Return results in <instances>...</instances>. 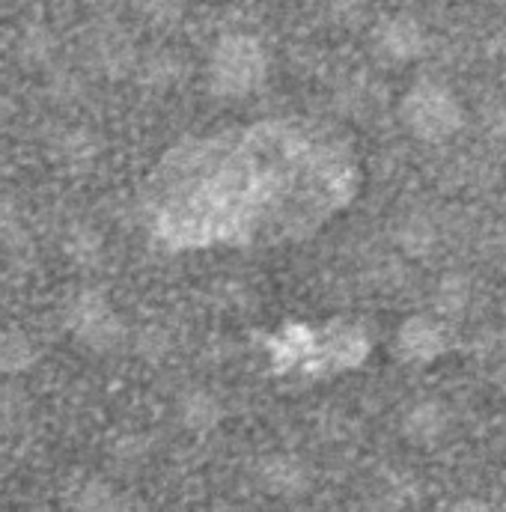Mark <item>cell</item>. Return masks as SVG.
Here are the masks:
<instances>
[{
  "label": "cell",
  "mask_w": 506,
  "mask_h": 512,
  "mask_svg": "<svg viewBox=\"0 0 506 512\" xmlns=\"http://www.w3.org/2000/svg\"><path fill=\"white\" fill-rule=\"evenodd\" d=\"M402 120L420 140L441 143L462 126V108L450 90L435 84H417L402 102Z\"/></svg>",
  "instance_id": "obj_1"
},
{
  "label": "cell",
  "mask_w": 506,
  "mask_h": 512,
  "mask_svg": "<svg viewBox=\"0 0 506 512\" xmlns=\"http://www.w3.org/2000/svg\"><path fill=\"white\" fill-rule=\"evenodd\" d=\"M265 72V57L259 51V42L251 36H227L218 45L215 54V87L227 96H245L262 81Z\"/></svg>",
  "instance_id": "obj_2"
},
{
  "label": "cell",
  "mask_w": 506,
  "mask_h": 512,
  "mask_svg": "<svg viewBox=\"0 0 506 512\" xmlns=\"http://www.w3.org/2000/svg\"><path fill=\"white\" fill-rule=\"evenodd\" d=\"M75 334L84 346L96 352H111L123 346L126 325L99 292H87L75 301Z\"/></svg>",
  "instance_id": "obj_3"
},
{
  "label": "cell",
  "mask_w": 506,
  "mask_h": 512,
  "mask_svg": "<svg viewBox=\"0 0 506 512\" xmlns=\"http://www.w3.org/2000/svg\"><path fill=\"white\" fill-rule=\"evenodd\" d=\"M256 483L271 498L298 501L313 489V468L295 453H271L256 465Z\"/></svg>",
  "instance_id": "obj_4"
},
{
  "label": "cell",
  "mask_w": 506,
  "mask_h": 512,
  "mask_svg": "<svg viewBox=\"0 0 506 512\" xmlns=\"http://www.w3.org/2000/svg\"><path fill=\"white\" fill-rule=\"evenodd\" d=\"M453 426V411L441 399H426L417 402L405 417H402V435L417 444V447H432L438 444Z\"/></svg>",
  "instance_id": "obj_5"
},
{
  "label": "cell",
  "mask_w": 506,
  "mask_h": 512,
  "mask_svg": "<svg viewBox=\"0 0 506 512\" xmlns=\"http://www.w3.org/2000/svg\"><path fill=\"white\" fill-rule=\"evenodd\" d=\"M379 48L390 60H417L426 51V30L408 12L390 15L381 24Z\"/></svg>",
  "instance_id": "obj_6"
},
{
  "label": "cell",
  "mask_w": 506,
  "mask_h": 512,
  "mask_svg": "<svg viewBox=\"0 0 506 512\" xmlns=\"http://www.w3.org/2000/svg\"><path fill=\"white\" fill-rule=\"evenodd\" d=\"M396 346H399L402 358H408V361H435L447 349V334L435 319L414 316L399 328Z\"/></svg>",
  "instance_id": "obj_7"
},
{
  "label": "cell",
  "mask_w": 506,
  "mask_h": 512,
  "mask_svg": "<svg viewBox=\"0 0 506 512\" xmlns=\"http://www.w3.org/2000/svg\"><path fill=\"white\" fill-rule=\"evenodd\" d=\"M176 417L188 432H212L224 420V405L212 390L194 387V390H185L179 396Z\"/></svg>",
  "instance_id": "obj_8"
},
{
  "label": "cell",
  "mask_w": 506,
  "mask_h": 512,
  "mask_svg": "<svg viewBox=\"0 0 506 512\" xmlns=\"http://www.w3.org/2000/svg\"><path fill=\"white\" fill-rule=\"evenodd\" d=\"M396 245L408 256H429L438 245V227L429 215L411 212L396 224Z\"/></svg>",
  "instance_id": "obj_9"
},
{
  "label": "cell",
  "mask_w": 506,
  "mask_h": 512,
  "mask_svg": "<svg viewBox=\"0 0 506 512\" xmlns=\"http://www.w3.org/2000/svg\"><path fill=\"white\" fill-rule=\"evenodd\" d=\"M96 63L105 69V75L111 78H123L128 75L137 60H134V48L120 30H108L96 39Z\"/></svg>",
  "instance_id": "obj_10"
},
{
  "label": "cell",
  "mask_w": 506,
  "mask_h": 512,
  "mask_svg": "<svg viewBox=\"0 0 506 512\" xmlns=\"http://www.w3.org/2000/svg\"><path fill=\"white\" fill-rule=\"evenodd\" d=\"M75 512H128V501L114 483L96 477L75 492Z\"/></svg>",
  "instance_id": "obj_11"
},
{
  "label": "cell",
  "mask_w": 506,
  "mask_h": 512,
  "mask_svg": "<svg viewBox=\"0 0 506 512\" xmlns=\"http://www.w3.org/2000/svg\"><path fill=\"white\" fill-rule=\"evenodd\" d=\"M468 304H471V283H468V277H462V274H447V277L438 283V292H435V307H438V313L447 316V319H459V316H465Z\"/></svg>",
  "instance_id": "obj_12"
},
{
  "label": "cell",
  "mask_w": 506,
  "mask_h": 512,
  "mask_svg": "<svg viewBox=\"0 0 506 512\" xmlns=\"http://www.w3.org/2000/svg\"><path fill=\"white\" fill-rule=\"evenodd\" d=\"M33 361H36V349L24 334H18V331L0 334V370L3 373H21Z\"/></svg>",
  "instance_id": "obj_13"
},
{
  "label": "cell",
  "mask_w": 506,
  "mask_h": 512,
  "mask_svg": "<svg viewBox=\"0 0 506 512\" xmlns=\"http://www.w3.org/2000/svg\"><path fill=\"white\" fill-rule=\"evenodd\" d=\"M99 152H102V140L93 131L78 128L63 137V161H69L72 167H93Z\"/></svg>",
  "instance_id": "obj_14"
},
{
  "label": "cell",
  "mask_w": 506,
  "mask_h": 512,
  "mask_svg": "<svg viewBox=\"0 0 506 512\" xmlns=\"http://www.w3.org/2000/svg\"><path fill=\"white\" fill-rule=\"evenodd\" d=\"M140 69H143V81L146 84H155V87H170L173 81L182 78V60L176 54H170V51L149 54L140 63Z\"/></svg>",
  "instance_id": "obj_15"
},
{
  "label": "cell",
  "mask_w": 506,
  "mask_h": 512,
  "mask_svg": "<svg viewBox=\"0 0 506 512\" xmlns=\"http://www.w3.org/2000/svg\"><path fill=\"white\" fill-rule=\"evenodd\" d=\"M69 254L81 265H93L102 256V236L93 227H78L69 239Z\"/></svg>",
  "instance_id": "obj_16"
},
{
  "label": "cell",
  "mask_w": 506,
  "mask_h": 512,
  "mask_svg": "<svg viewBox=\"0 0 506 512\" xmlns=\"http://www.w3.org/2000/svg\"><path fill=\"white\" fill-rule=\"evenodd\" d=\"M170 352V337H167V331L164 328H158V325H149V328H143L140 331V337H137V355L143 358V361H164V355Z\"/></svg>",
  "instance_id": "obj_17"
},
{
  "label": "cell",
  "mask_w": 506,
  "mask_h": 512,
  "mask_svg": "<svg viewBox=\"0 0 506 512\" xmlns=\"http://www.w3.org/2000/svg\"><path fill=\"white\" fill-rule=\"evenodd\" d=\"M114 456H117L120 462H126V465L143 462V459L149 456V441H146L143 435H126V438L117 441Z\"/></svg>",
  "instance_id": "obj_18"
},
{
  "label": "cell",
  "mask_w": 506,
  "mask_h": 512,
  "mask_svg": "<svg viewBox=\"0 0 506 512\" xmlns=\"http://www.w3.org/2000/svg\"><path fill=\"white\" fill-rule=\"evenodd\" d=\"M447 512H495V510H492V504H486L483 498H462V501H456V504H453Z\"/></svg>",
  "instance_id": "obj_19"
},
{
  "label": "cell",
  "mask_w": 506,
  "mask_h": 512,
  "mask_svg": "<svg viewBox=\"0 0 506 512\" xmlns=\"http://www.w3.org/2000/svg\"><path fill=\"white\" fill-rule=\"evenodd\" d=\"M9 111H12V105H9V99H6V96H0V123H6V117H9Z\"/></svg>",
  "instance_id": "obj_20"
},
{
  "label": "cell",
  "mask_w": 506,
  "mask_h": 512,
  "mask_svg": "<svg viewBox=\"0 0 506 512\" xmlns=\"http://www.w3.org/2000/svg\"><path fill=\"white\" fill-rule=\"evenodd\" d=\"M212 512H251V510H245V507H218V510H212Z\"/></svg>",
  "instance_id": "obj_21"
},
{
  "label": "cell",
  "mask_w": 506,
  "mask_h": 512,
  "mask_svg": "<svg viewBox=\"0 0 506 512\" xmlns=\"http://www.w3.org/2000/svg\"><path fill=\"white\" fill-rule=\"evenodd\" d=\"M367 512H399V510H393V507H384V504H381V507H373V510H367Z\"/></svg>",
  "instance_id": "obj_22"
}]
</instances>
